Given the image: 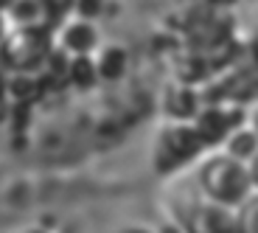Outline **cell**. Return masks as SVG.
Segmentation results:
<instances>
[{
	"mask_svg": "<svg viewBox=\"0 0 258 233\" xmlns=\"http://www.w3.org/2000/svg\"><path fill=\"white\" fill-rule=\"evenodd\" d=\"M3 31H6V28H3V17H0V37H3Z\"/></svg>",
	"mask_w": 258,
	"mask_h": 233,
	"instance_id": "ac0fdd59",
	"label": "cell"
},
{
	"mask_svg": "<svg viewBox=\"0 0 258 233\" xmlns=\"http://www.w3.org/2000/svg\"><path fill=\"white\" fill-rule=\"evenodd\" d=\"M250 130H252V132H255V135H258V107H255V110H252V115H250Z\"/></svg>",
	"mask_w": 258,
	"mask_h": 233,
	"instance_id": "2e32d148",
	"label": "cell"
},
{
	"mask_svg": "<svg viewBox=\"0 0 258 233\" xmlns=\"http://www.w3.org/2000/svg\"><path fill=\"white\" fill-rule=\"evenodd\" d=\"M6 9L14 23H39V17H42L39 0H12Z\"/></svg>",
	"mask_w": 258,
	"mask_h": 233,
	"instance_id": "7c38bea8",
	"label": "cell"
},
{
	"mask_svg": "<svg viewBox=\"0 0 258 233\" xmlns=\"http://www.w3.org/2000/svg\"><path fill=\"white\" fill-rule=\"evenodd\" d=\"M247 174H250V183H252V188H258V149L252 152L250 157H247Z\"/></svg>",
	"mask_w": 258,
	"mask_h": 233,
	"instance_id": "9a60e30c",
	"label": "cell"
},
{
	"mask_svg": "<svg viewBox=\"0 0 258 233\" xmlns=\"http://www.w3.org/2000/svg\"><path fill=\"white\" fill-rule=\"evenodd\" d=\"M225 138H227V155L239 157V160H247L258 149V135L252 130H236L227 132Z\"/></svg>",
	"mask_w": 258,
	"mask_h": 233,
	"instance_id": "8fae6325",
	"label": "cell"
},
{
	"mask_svg": "<svg viewBox=\"0 0 258 233\" xmlns=\"http://www.w3.org/2000/svg\"><path fill=\"white\" fill-rule=\"evenodd\" d=\"M200 188L211 202L219 205H236L241 197L252 188L250 174H247V163L233 155H213L200 166Z\"/></svg>",
	"mask_w": 258,
	"mask_h": 233,
	"instance_id": "6da1fadb",
	"label": "cell"
},
{
	"mask_svg": "<svg viewBox=\"0 0 258 233\" xmlns=\"http://www.w3.org/2000/svg\"><path fill=\"white\" fill-rule=\"evenodd\" d=\"M73 9L79 12V17L93 20V17H98V14H101L104 0H73Z\"/></svg>",
	"mask_w": 258,
	"mask_h": 233,
	"instance_id": "5bb4252c",
	"label": "cell"
},
{
	"mask_svg": "<svg viewBox=\"0 0 258 233\" xmlns=\"http://www.w3.org/2000/svg\"><path fill=\"white\" fill-rule=\"evenodd\" d=\"M68 73H71L76 87H93V84L98 82L96 62H93L87 53H73V59L68 62Z\"/></svg>",
	"mask_w": 258,
	"mask_h": 233,
	"instance_id": "9c48e42d",
	"label": "cell"
},
{
	"mask_svg": "<svg viewBox=\"0 0 258 233\" xmlns=\"http://www.w3.org/2000/svg\"><path fill=\"white\" fill-rule=\"evenodd\" d=\"M236 205H239V211H236V230L258 233V188H255V194L247 191Z\"/></svg>",
	"mask_w": 258,
	"mask_h": 233,
	"instance_id": "30bf717a",
	"label": "cell"
},
{
	"mask_svg": "<svg viewBox=\"0 0 258 233\" xmlns=\"http://www.w3.org/2000/svg\"><path fill=\"white\" fill-rule=\"evenodd\" d=\"M9 3H12V0H0V12H3V9L9 6Z\"/></svg>",
	"mask_w": 258,
	"mask_h": 233,
	"instance_id": "e0dca14e",
	"label": "cell"
},
{
	"mask_svg": "<svg viewBox=\"0 0 258 233\" xmlns=\"http://www.w3.org/2000/svg\"><path fill=\"white\" fill-rule=\"evenodd\" d=\"M166 110H168V115H174V118H191L197 112V96H194V90H185V87L168 90Z\"/></svg>",
	"mask_w": 258,
	"mask_h": 233,
	"instance_id": "ba28073f",
	"label": "cell"
},
{
	"mask_svg": "<svg viewBox=\"0 0 258 233\" xmlns=\"http://www.w3.org/2000/svg\"><path fill=\"white\" fill-rule=\"evenodd\" d=\"M191 225L197 227V230H236V216H230L227 205L213 202V205L197 208Z\"/></svg>",
	"mask_w": 258,
	"mask_h": 233,
	"instance_id": "8992f818",
	"label": "cell"
},
{
	"mask_svg": "<svg viewBox=\"0 0 258 233\" xmlns=\"http://www.w3.org/2000/svg\"><path fill=\"white\" fill-rule=\"evenodd\" d=\"M230 124H233V118L227 115V112H222V110H202L200 115L194 112V127L191 130L197 132V138H200L202 143H216V141H222V138L230 132Z\"/></svg>",
	"mask_w": 258,
	"mask_h": 233,
	"instance_id": "3957f363",
	"label": "cell"
},
{
	"mask_svg": "<svg viewBox=\"0 0 258 233\" xmlns=\"http://www.w3.org/2000/svg\"><path fill=\"white\" fill-rule=\"evenodd\" d=\"M163 146L168 149V157H171V163L182 160V157L194 155V152L202 146V141L197 138V132L191 130V127H171L168 132H163Z\"/></svg>",
	"mask_w": 258,
	"mask_h": 233,
	"instance_id": "5b68a950",
	"label": "cell"
},
{
	"mask_svg": "<svg viewBox=\"0 0 258 233\" xmlns=\"http://www.w3.org/2000/svg\"><path fill=\"white\" fill-rule=\"evenodd\" d=\"M126 51H123L121 45H107L98 51L96 56V73L98 79H107V82H115V79L123 76V71H126Z\"/></svg>",
	"mask_w": 258,
	"mask_h": 233,
	"instance_id": "52a82bcc",
	"label": "cell"
},
{
	"mask_svg": "<svg viewBox=\"0 0 258 233\" xmlns=\"http://www.w3.org/2000/svg\"><path fill=\"white\" fill-rule=\"evenodd\" d=\"M59 42H62L64 51H71V53H90L98 42V34L90 26V20L82 17V20H73V23H68L62 28Z\"/></svg>",
	"mask_w": 258,
	"mask_h": 233,
	"instance_id": "277c9868",
	"label": "cell"
},
{
	"mask_svg": "<svg viewBox=\"0 0 258 233\" xmlns=\"http://www.w3.org/2000/svg\"><path fill=\"white\" fill-rule=\"evenodd\" d=\"M39 6H42L45 26H53V23H59V20L73 9V0H39Z\"/></svg>",
	"mask_w": 258,
	"mask_h": 233,
	"instance_id": "4fadbf2b",
	"label": "cell"
},
{
	"mask_svg": "<svg viewBox=\"0 0 258 233\" xmlns=\"http://www.w3.org/2000/svg\"><path fill=\"white\" fill-rule=\"evenodd\" d=\"M0 51L12 68L28 71L39 65L51 53V34L42 23H14V28L3 31L0 37Z\"/></svg>",
	"mask_w": 258,
	"mask_h": 233,
	"instance_id": "7a4b0ae2",
	"label": "cell"
}]
</instances>
